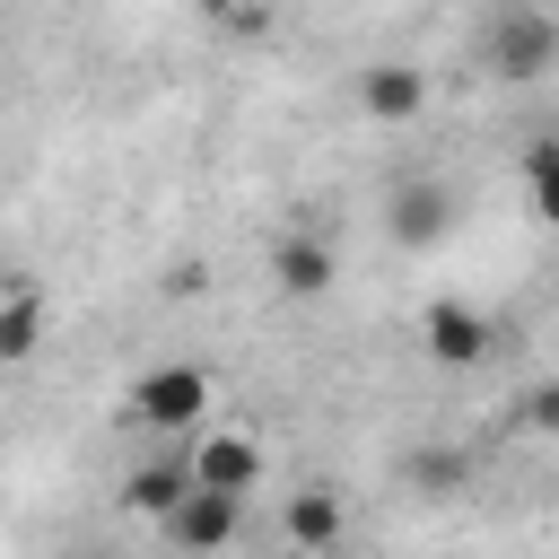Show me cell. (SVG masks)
<instances>
[{
    "instance_id": "6da1fadb",
    "label": "cell",
    "mask_w": 559,
    "mask_h": 559,
    "mask_svg": "<svg viewBox=\"0 0 559 559\" xmlns=\"http://www.w3.org/2000/svg\"><path fill=\"white\" fill-rule=\"evenodd\" d=\"M480 70L498 87H542L559 70V17L542 0H498L480 26Z\"/></svg>"
},
{
    "instance_id": "7a4b0ae2",
    "label": "cell",
    "mask_w": 559,
    "mask_h": 559,
    "mask_svg": "<svg viewBox=\"0 0 559 559\" xmlns=\"http://www.w3.org/2000/svg\"><path fill=\"white\" fill-rule=\"evenodd\" d=\"M210 402H218V384H210V367H192V358H166V367H140V376H131V419L157 428V437L210 428Z\"/></svg>"
},
{
    "instance_id": "3957f363",
    "label": "cell",
    "mask_w": 559,
    "mask_h": 559,
    "mask_svg": "<svg viewBox=\"0 0 559 559\" xmlns=\"http://www.w3.org/2000/svg\"><path fill=\"white\" fill-rule=\"evenodd\" d=\"M489 341H498V323H489L472 297H428V306H419V358H428V367L463 376V367L489 358Z\"/></svg>"
},
{
    "instance_id": "277c9868",
    "label": "cell",
    "mask_w": 559,
    "mask_h": 559,
    "mask_svg": "<svg viewBox=\"0 0 559 559\" xmlns=\"http://www.w3.org/2000/svg\"><path fill=\"white\" fill-rule=\"evenodd\" d=\"M358 114L376 122V131H411L419 114H428V96H437V79L419 70V61H402V52H384V61H367L358 70Z\"/></svg>"
},
{
    "instance_id": "5b68a950",
    "label": "cell",
    "mask_w": 559,
    "mask_h": 559,
    "mask_svg": "<svg viewBox=\"0 0 559 559\" xmlns=\"http://www.w3.org/2000/svg\"><path fill=\"white\" fill-rule=\"evenodd\" d=\"M384 236H393L402 253H437V245L454 236V192H445L437 175L393 183V192H384Z\"/></svg>"
},
{
    "instance_id": "8992f818",
    "label": "cell",
    "mask_w": 559,
    "mask_h": 559,
    "mask_svg": "<svg viewBox=\"0 0 559 559\" xmlns=\"http://www.w3.org/2000/svg\"><path fill=\"white\" fill-rule=\"evenodd\" d=\"M236 524H245V498H227V489H201V480H192V489H183V507H175L157 533H166V550H175V559H210V550H227V542H236Z\"/></svg>"
},
{
    "instance_id": "52a82bcc",
    "label": "cell",
    "mask_w": 559,
    "mask_h": 559,
    "mask_svg": "<svg viewBox=\"0 0 559 559\" xmlns=\"http://www.w3.org/2000/svg\"><path fill=\"white\" fill-rule=\"evenodd\" d=\"M192 480L201 489H227V498H253L262 489V445L245 428H192Z\"/></svg>"
},
{
    "instance_id": "ba28073f",
    "label": "cell",
    "mask_w": 559,
    "mask_h": 559,
    "mask_svg": "<svg viewBox=\"0 0 559 559\" xmlns=\"http://www.w3.org/2000/svg\"><path fill=\"white\" fill-rule=\"evenodd\" d=\"M332 280H341V253H332L314 227H288V236H271V288H280V297L314 306V297H332Z\"/></svg>"
},
{
    "instance_id": "9c48e42d",
    "label": "cell",
    "mask_w": 559,
    "mask_h": 559,
    "mask_svg": "<svg viewBox=\"0 0 559 559\" xmlns=\"http://www.w3.org/2000/svg\"><path fill=\"white\" fill-rule=\"evenodd\" d=\"M472 480H480V454H472V445L428 437V445H411V454H402V489H411V498H428V507H454Z\"/></svg>"
},
{
    "instance_id": "30bf717a",
    "label": "cell",
    "mask_w": 559,
    "mask_h": 559,
    "mask_svg": "<svg viewBox=\"0 0 559 559\" xmlns=\"http://www.w3.org/2000/svg\"><path fill=\"white\" fill-rule=\"evenodd\" d=\"M280 533H288L306 559H323V550H341V542H349V498H341V489H323V480H306V489H288Z\"/></svg>"
},
{
    "instance_id": "8fae6325",
    "label": "cell",
    "mask_w": 559,
    "mask_h": 559,
    "mask_svg": "<svg viewBox=\"0 0 559 559\" xmlns=\"http://www.w3.org/2000/svg\"><path fill=\"white\" fill-rule=\"evenodd\" d=\"M183 489H192V463L183 454H166V463H140V472H122V515H148V524H166L175 507H183Z\"/></svg>"
},
{
    "instance_id": "7c38bea8",
    "label": "cell",
    "mask_w": 559,
    "mask_h": 559,
    "mask_svg": "<svg viewBox=\"0 0 559 559\" xmlns=\"http://www.w3.org/2000/svg\"><path fill=\"white\" fill-rule=\"evenodd\" d=\"M44 323H52L44 288H35V280H9V288H0V367L35 358V349H44Z\"/></svg>"
},
{
    "instance_id": "4fadbf2b",
    "label": "cell",
    "mask_w": 559,
    "mask_h": 559,
    "mask_svg": "<svg viewBox=\"0 0 559 559\" xmlns=\"http://www.w3.org/2000/svg\"><path fill=\"white\" fill-rule=\"evenodd\" d=\"M524 201H533L542 227H559V131L524 140Z\"/></svg>"
},
{
    "instance_id": "5bb4252c",
    "label": "cell",
    "mask_w": 559,
    "mask_h": 559,
    "mask_svg": "<svg viewBox=\"0 0 559 559\" xmlns=\"http://www.w3.org/2000/svg\"><path fill=\"white\" fill-rule=\"evenodd\" d=\"M507 419H515V437H559V376L524 384V393L507 402Z\"/></svg>"
},
{
    "instance_id": "9a60e30c",
    "label": "cell",
    "mask_w": 559,
    "mask_h": 559,
    "mask_svg": "<svg viewBox=\"0 0 559 559\" xmlns=\"http://www.w3.org/2000/svg\"><path fill=\"white\" fill-rule=\"evenodd\" d=\"M96 559H122V550H96Z\"/></svg>"
}]
</instances>
